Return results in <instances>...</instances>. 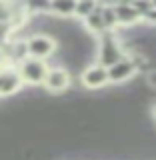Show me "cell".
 Here are the masks:
<instances>
[{"label": "cell", "mask_w": 156, "mask_h": 160, "mask_svg": "<svg viewBox=\"0 0 156 160\" xmlns=\"http://www.w3.org/2000/svg\"><path fill=\"white\" fill-rule=\"evenodd\" d=\"M126 54H124L122 46L118 42L116 32H102L100 34V44H98V62L100 66L108 68L112 64H116L118 60H122Z\"/></svg>", "instance_id": "6da1fadb"}, {"label": "cell", "mask_w": 156, "mask_h": 160, "mask_svg": "<svg viewBox=\"0 0 156 160\" xmlns=\"http://www.w3.org/2000/svg\"><path fill=\"white\" fill-rule=\"evenodd\" d=\"M14 68H16L22 84H28V86H42L44 76H46L50 66H48V62H44V60H36V58L28 56L20 64H16Z\"/></svg>", "instance_id": "7a4b0ae2"}, {"label": "cell", "mask_w": 156, "mask_h": 160, "mask_svg": "<svg viewBox=\"0 0 156 160\" xmlns=\"http://www.w3.org/2000/svg\"><path fill=\"white\" fill-rule=\"evenodd\" d=\"M26 52L30 58H36V60H44L46 62V58H50L54 52L58 50V42L54 36H50V34H32V36H28L26 40Z\"/></svg>", "instance_id": "3957f363"}, {"label": "cell", "mask_w": 156, "mask_h": 160, "mask_svg": "<svg viewBox=\"0 0 156 160\" xmlns=\"http://www.w3.org/2000/svg\"><path fill=\"white\" fill-rule=\"evenodd\" d=\"M42 86L52 94H58V92H64L68 86H70V72L64 66H54V68H48L46 76H44V82Z\"/></svg>", "instance_id": "277c9868"}, {"label": "cell", "mask_w": 156, "mask_h": 160, "mask_svg": "<svg viewBox=\"0 0 156 160\" xmlns=\"http://www.w3.org/2000/svg\"><path fill=\"white\" fill-rule=\"evenodd\" d=\"M22 86L24 84L14 66L0 68V98H6V96H12V94L20 92Z\"/></svg>", "instance_id": "5b68a950"}, {"label": "cell", "mask_w": 156, "mask_h": 160, "mask_svg": "<svg viewBox=\"0 0 156 160\" xmlns=\"http://www.w3.org/2000/svg\"><path fill=\"white\" fill-rule=\"evenodd\" d=\"M108 72V84H122L126 82V80H130L136 74V66H134V62L130 60L128 56H124L122 60H118L116 64H112V66L106 68Z\"/></svg>", "instance_id": "8992f818"}, {"label": "cell", "mask_w": 156, "mask_h": 160, "mask_svg": "<svg viewBox=\"0 0 156 160\" xmlns=\"http://www.w3.org/2000/svg\"><path fill=\"white\" fill-rule=\"evenodd\" d=\"M80 80H82V86L84 88H102L108 84V72L104 66H100V64H90L82 70V74H80Z\"/></svg>", "instance_id": "52a82bcc"}, {"label": "cell", "mask_w": 156, "mask_h": 160, "mask_svg": "<svg viewBox=\"0 0 156 160\" xmlns=\"http://www.w3.org/2000/svg\"><path fill=\"white\" fill-rule=\"evenodd\" d=\"M114 14H116V22L120 26H132V24L140 22V16L134 12V8L130 6V2H122V4H112Z\"/></svg>", "instance_id": "ba28073f"}, {"label": "cell", "mask_w": 156, "mask_h": 160, "mask_svg": "<svg viewBox=\"0 0 156 160\" xmlns=\"http://www.w3.org/2000/svg\"><path fill=\"white\" fill-rule=\"evenodd\" d=\"M76 2L74 0H58V2H48V14L52 18H70L74 16Z\"/></svg>", "instance_id": "9c48e42d"}, {"label": "cell", "mask_w": 156, "mask_h": 160, "mask_svg": "<svg viewBox=\"0 0 156 160\" xmlns=\"http://www.w3.org/2000/svg\"><path fill=\"white\" fill-rule=\"evenodd\" d=\"M84 26H86V30L90 34H94V36H100L102 32H106V30H104V22H102V4H96V8L92 10V14L84 18Z\"/></svg>", "instance_id": "30bf717a"}, {"label": "cell", "mask_w": 156, "mask_h": 160, "mask_svg": "<svg viewBox=\"0 0 156 160\" xmlns=\"http://www.w3.org/2000/svg\"><path fill=\"white\" fill-rule=\"evenodd\" d=\"M102 22H104V30L106 32H114V26H118L112 4H102Z\"/></svg>", "instance_id": "8fae6325"}, {"label": "cell", "mask_w": 156, "mask_h": 160, "mask_svg": "<svg viewBox=\"0 0 156 160\" xmlns=\"http://www.w3.org/2000/svg\"><path fill=\"white\" fill-rule=\"evenodd\" d=\"M96 8V2H90V0H82V2H76V8H74V18L84 20L86 16L92 14V10Z\"/></svg>", "instance_id": "7c38bea8"}, {"label": "cell", "mask_w": 156, "mask_h": 160, "mask_svg": "<svg viewBox=\"0 0 156 160\" xmlns=\"http://www.w3.org/2000/svg\"><path fill=\"white\" fill-rule=\"evenodd\" d=\"M130 6L134 8V12L140 16V20H142L146 14L150 12V8H152V2H130Z\"/></svg>", "instance_id": "4fadbf2b"}, {"label": "cell", "mask_w": 156, "mask_h": 160, "mask_svg": "<svg viewBox=\"0 0 156 160\" xmlns=\"http://www.w3.org/2000/svg\"><path fill=\"white\" fill-rule=\"evenodd\" d=\"M146 82H148V86L156 88V68H150L146 72Z\"/></svg>", "instance_id": "5bb4252c"}, {"label": "cell", "mask_w": 156, "mask_h": 160, "mask_svg": "<svg viewBox=\"0 0 156 160\" xmlns=\"http://www.w3.org/2000/svg\"><path fill=\"white\" fill-rule=\"evenodd\" d=\"M142 20H146L148 24H156V8H150V12H148Z\"/></svg>", "instance_id": "9a60e30c"}, {"label": "cell", "mask_w": 156, "mask_h": 160, "mask_svg": "<svg viewBox=\"0 0 156 160\" xmlns=\"http://www.w3.org/2000/svg\"><path fill=\"white\" fill-rule=\"evenodd\" d=\"M152 116H154V118H156V106H154V110H152Z\"/></svg>", "instance_id": "2e32d148"}]
</instances>
